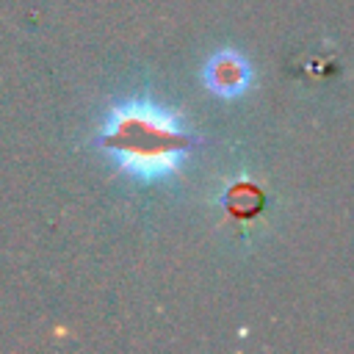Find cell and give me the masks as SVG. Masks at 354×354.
<instances>
[{
	"label": "cell",
	"mask_w": 354,
	"mask_h": 354,
	"mask_svg": "<svg viewBox=\"0 0 354 354\" xmlns=\"http://www.w3.org/2000/svg\"><path fill=\"white\" fill-rule=\"evenodd\" d=\"M97 147L130 180L155 185L183 171L194 133L183 113L149 97H136L111 105L97 133Z\"/></svg>",
	"instance_id": "6da1fadb"
},
{
	"label": "cell",
	"mask_w": 354,
	"mask_h": 354,
	"mask_svg": "<svg viewBox=\"0 0 354 354\" xmlns=\"http://www.w3.org/2000/svg\"><path fill=\"white\" fill-rule=\"evenodd\" d=\"M202 83L207 86L210 94H216L221 100H235V97L246 94L252 86V64L243 53H238L232 47H221L205 61Z\"/></svg>",
	"instance_id": "7a4b0ae2"
}]
</instances>
